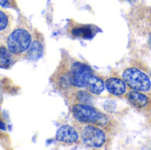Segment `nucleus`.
<instances>
[{
	"mask_svg": "<svg viewBox=\"0 0 151 150\" xmlns=\"http://www.w3.org/2000/svg\"><path fill=\"white\" fill-rule=\"evenodd\" d=\"M149 42H150V47H151V34H150V39H149Z\"/></svg>",
	"mask_w": 151,
	"mask_h": 150,
	"instance_id": "obj_16",
	"label": "nucleus"
},
{
	"mask_svg": "<svg viewBox=\"0 0 151 150\" xmlns=\"http://www.w3.org/2000/svg\"><path fill=\"white\" fill-rule=\"evenodd\" d=\"M43 52V44H42V40L40 34H37L36 36L33 39L31 45L25 54V57L29 59V60H37L40 58L42 55Z\"/></svg>",
	"mask_w": 151,
	"mask_h": 150,
	"instance_id": "obj_8",
	"label": "nucleus"
},
{
	"mask_svg": "<svg viewBox=\"0 0 151 150\" xmlns=\"http://www.w3.org/2000/svg\"><path fill=\"white\" fill-rule=\"evenodd\" d=\"M122 78L126 84L133 90L146 93L151 89L150 78L136 67L127 68L123 72Z\"/></svg>",
	"mask_w": 151,
	"mask_h": 150,
	"instance_id": "obj_4",
	"label": "nucleus"
},
{
	"mask_svg": "<svg viewBox=\"0 0 151 150\" xmlns=\"http://www.w3.org/2000/svg\"><path fill=\"white\" fill-rule=\"evenodd\" d=\"M0 129H5V126L4 124V122L1 120V118H0Z\"/></svg>",
	"mask_w": 151,
	"mask_h": 150,
	"instance_id": "obj_15",
	"label": "nucleus"
},
{
	"mask_svg": "<svg viewBox=\"0 0 151 150\" xmlns=\"http://www.w3.org/2000/svg\"><path fill=\"white\" fill-rule=\"evenodd\" d=\"M0 5L4 8H12L13 7L12 0H0Z\"/></svg>",
	"mask_w": 151,
	"mask_h": 150,
	"instance_id": "obj_14",
	"label": "nucleus"
},
{
	"mask_svg": "<svg viewBox=\"0 0 151 150\" xmlns=\"http://www.w3.org/2000/svg\"><path fill=\"white\" fill-rule=\"evenodd\" d=\"M105 88L108 92L116 96L124 95L127 91V85L124 80L119 78H109L105 80Z\"/></svg>",
	"mask_w": 151,
	"mask_h": 150,
	"instance_id": "obj_7",
	"label": "nucleus"
},
{
	"mask_svg": "<svg viewBox=\"0 0 151 150\" xmlns=\"http://www.w3.org/2000/svg\"><path fill=\"white\" fill-rule=\"evenodd\" d=\"M71 112L80 124L96 125L100 127H106L110 124L109 118L105 114L88 103H74L71 108Z\"/></svg>",
	"mask_w": 151,
	"mask_h": 150,
	"instance_id": "obj_1",
	"label": "nucleus"
},
{
	"mask_svg": "<svg viewBox=\"0 0 151 150\" xmlns=\"http://www.w3.org/2000/svg\"><path fill=\"white\" fill-rule=\"evenodd\" d=\"M96 27L89 25H79L73 27L71 29V34L75 37H81L84 39H91L96 34Z\"/></svg>",
	"mask_w": 151,
	"mask_h": 150,
	"instance_id": "obj_11",
	"label": "nucleus"
},
{
	"mask_svg": "<svg viewBox=\"0 0 151 150\" xmlns=\"http://www.w3.org/2000/svg\"><path fill=\"white\" fill-rule=\"evenodd\" d=\"M56 139L58 141L64 144H74L80 141L78 131L72 126L64 125L60 126L56 133Z\"/></svg>",
	"mask_w": 151,
	"mask_h": 150,
	"instance_id": "obj_6",
	"label": "nucleus"
},
{
	"mask_svg": "<svg viewBox=\"0 0 151 150\" xmlns=\"http://www.w3.org/2000/svg\"><path fill=\"white\" fill-rule=\"evenodd\" d=\"M33 41L31 30L27 26H19L7 36L6 46L10 51L19 58L25 55Z\"/></svg>",
	"mask_w": 151,
	"mask_h": 150,
	"instance_id": "obj_2",
	"label": "nucleus"
},
{
	"mask_svg": "<svg viewBox=\"0 0 151 150\" xmlns=\"http://www.w3.org/2000/svg\"><path fill=\"white\" fill-rule=\"evenodd\" d=\"M104 88H105V82L103 80L102 78L95 74L90 78L86 87L87 90L92 95H100L104 90Z\"/></svg>",
	"mask_w": 151,
	"mask_h": 150,
	"instance_id": "obj_12",
	"label": "nucleus"
},
{
	"mask_svg": "<svg viewBox=\"0 0 151 150\" xmlns=\"http://www.w3.org/2000/svg\"><path fill=\"white\" fill-rule=\"evenodd\" d=\"M68 78L73 90L87 87L94 72L89 65L77 60L67 59Z\"/></svg>",
	"mask_w": 151,
	"mask_h": 150,
	"instance_id": "obj_3",
	"label": "nucleus"
},
{
	"mask_svg": "<svg viewBox=\"0 0 151 150\" xmlns=\"http://www.w3.org/2000/svg\"><path fill=\"white\" fill-rule=\"evenodd\" d=\"M18 59L19 57L12 54L7 46H0V68L9 69Z\"/></svg>",
	"mask_w": 151,
	"mask_h": 150,
	"instance_id": "obj_10",
	"label": "nucleus"
},
{
	"mask_svg": "<svg viewBox=\"0 0 151 150\" xmlns=\"http://www.w3.org/2000/svg\"><path fill=\"white\" fill-rule=\"evenodd\" d=\"M11 27V20L8 16L4 11L0 10V34L8 31Z\"/></svg>",
	"mask_w": 151,
	"mask_h": 150,
	"instance_id": "obj_13",
	"label": "nucleus"
},
{
	"mask_svg": "<svg viewBox=\"0 0 151 150\" xmlns=\"http://www.w3.org/2000/svg\"><path fill=\"white\" fill-rule=\"evenodd\" d=\"M127 1H128V2H135L137 0H127Z\"/></svg>",
	"mask_w": 151,
	"mask_h": 150,
	"instance_id": "obj_17",
	"label": "nucleus"
},
{
	"mask_svg": "<svg viewBox=\"0 0 151 150\" xmlns=\"http://www.w3.org/2000/svg\"><path fill=\"white\" fill-rule=\"evenodd\" d=\"M81 125H83L80 132L81 139L85 146L89 148H101L105 144L107 137L102 127L90 124Z\"/></svg>",
	"mask_w": 151,
	"mask_h": 150,
	"instance_id": "obj_5",
	"label": "nucleus"
},
{
	"mask_svg": "<svg viewBox=\"0 0 151 150\" xmlns=\"http://www.w3.org/2000/svg\"><path fill=\"white\" fill-rule=\"evenodd\" d=\"M127 98L131 105L136 109H146L150 105V99L145 94H143V92L132 90L127 93Z\"/></svg>",
	"mask_w": 151,
	"mask_h": 150,
	"instance_id": "obj_9",
	"label": "nucleus"
}]
</instances>
